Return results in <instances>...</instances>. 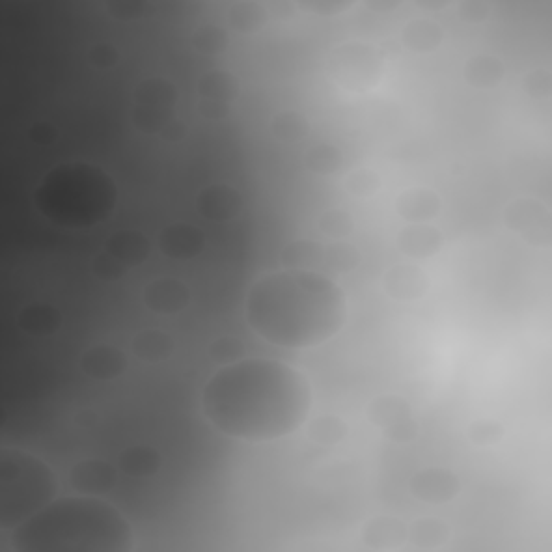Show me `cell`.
<instances>
[{
	"mask_svg": "<svg viewBox=\"0 0 552 552\" xmlns=\"http://www.w3.org/2000/svg\"><path fill=\"white\" fill-rule=\"evenodd\" d=\"M145 307L156 313V315H175L182 313L188 302H190V289L186 283L179 279H171V276H164V279L151 281L145 292H143Z\"/></svg>",
	"mask_w": 552,
	"mask_h": 552,
	"instance_id": "cell-13",
	"label": "cell"
},
{
	"mask_svg": "<svg viewBox=\"0 0 552 552\" xmlns=\"http://www.w3.org/2000/svg\"><path fill=\"white\" fill-rule=\"evenodd\" d=\"M29 138L35 143V145H52L54 141H57V128L50 126V123L46 121H37L35 126L29 128Z\"/></svg>",
	"mask_w": 552,
	"mask_h": 552,
	"instance_id": "cell-39",
	"label": "cell"
},
{
	"mask_svg": "<svg viewBox=\"0 0 552 552\" xmlns=\"http://www.w3.org/2000/svg\"><path fill=\"white\" fill-rule=\"evenodd\" d=\"M93 272L102 281H117V279H123V274H126L128 270L123 268L119 261L110 257L108 253H100L93 261Z\"/></svg>",
	"mask_w": 552,
	"mask_h": 552,
	"instance_id": "cell-37",
	"label": "cell"
},
{
	"mask_svg": "<svg viewBox=\"0 0 552 552\" xmlns=\"http://www.w3.org/2000/svg\"><path fill=\"white\" fill-rule=\"evenodd\" d=\"M384 289L397 302H417L430 292V276L414 264H395L384 272Z\"/></svg>",
	"mask_w": 552,
	"mask_h": 552,
	"instance_id": "cell-12",
	"label": "cell"
},
{
	"mask_svg": "<svg viewBox=\"0 0 552 552\" xmlns=\"http://www.w3.org/2000/svg\"><path fill=\"white\" fill-rule=\"evenodd\" d=\"M445 244V233L432 223L406 225L397 236V246L408 259H430Z\"/></svg>",
	"mask_w": 552,
	"mask_h": 552,
	"instance_id": "cell-18",
	"label": "cell"
},
{
	"mask_svg": "<svg viewBox=\"0 0 552 552\" xmlns=\"http://www.w3.org/2000/svg\"><path fill=\"white\" fill-rule=\"evenodd\" d=\"M445 39V29L432 18H414L402 29L404 46L412 52H432Z\"/></svg>",
	"mask_w": 552,
	"mask_h": 552,
	"instance_id": "cell-22",
	"label": "cell"
},
{
	"mask_svg": "<svg viewBox=\"0 0 552 552\" xmlns=\"http://www.w3.org/2000/svg\"><path fill=\"white\" fill-rule=\"evenodd\" d=\"M397 212L408 225L432 223L443 212V197L432 188H410L397 199Z\"/></svg>",
	"mask_w": 552,
	"mask_h": 552,
	"instance_id": "cell-17",
	"label": "cell"
},
{
	"mask_svg": "<svg viewBox=\"0 0 552 552\" xmlns=\"http://www.w3.org/2000/svg\"><path fill=\"white\" fill-rule=\"evenodd\" d=\"M522 87H524V93H527L531 100L544 102L550 98V93H552V76L548 69H533V72L524 76Z\"/></svg>",
	"mask_w": 552,
	"mask_h": 552,
	"instance_id": "cell-35",
	"label": "cell"
},
{
	"mask_svg": "<svg viewBox=\"0 0 552 552\" xmlns=\"http://www.w3.org/2000/svg\"><path fill=\"white\" fill-rule=\"evenodd\" d=\"M132 121L145 134L167 130L175 119L177 89L171 80L149 76L141 80L132 95Z\"/></svg>",
	"mask_w": 552,
	"mask_h": 552,
	"instance_id": "cell-6",
	"label": "cell"
},
{
	"mask_svg": "<svg viewBox=\"0 0 552 552\" xmlns=\"http://www.w3.org/2000/svg\"><path fill=\"white\" fill-rule=\"evenodd\" d=\"M128 369V356L115 345H93L80 356V371L93 380H115Z\"/></svg>",
	"mask_w": 552,
	"mask_h": 552,
	"instance_id": "cell-16",
	"label": "cell"
},
{
	"mask_svg": "<svg viewBox=\"0 0 552 552\" xmlns=\"http://www.w3.org/2000/svg\"><path fill=\"white\" fill-rule=\"evenodd\" d=\"M57 494V477L37 455L5 449L0 464V524L18 527Z\"/></svg>",
	"mask_w": 552,
	"mask_h": 552,
	"instance_id": "cell-4",
	"label": "cell"
},
{
	"mask_svg": "<svg viewBox=\"0 0 552 552\" xmlns=\"http://www.w3.org/2000/svg\"><path fill=\"white\" fill-rule=\"evenodd\" d=\"M305 164L315 175H335L343 167V151L335 143H317L309 149Z\"/></svg>",
	"mask_w": 552,
	"mask_h": 552,
	"instance_id": "cell-26",
	"label": "cell"
},
{
	"mask_svg": "<svg viewBox=\"0 0 552 552\" xmlns=\"http://www.w3.org/2000/svg\"><path fill=\"white\" fill-rule=\"evenodd\" d=\"M117 479H119L117 466L100 458L78 460L72 466V471H69V483H72L78 492L87 496L108 494L110 490H115Z\"/></svg>",
	"mask_w": 552,
	"mask_h": 552,
	"instance_id": "cell-11",
	"label": "cell"
},
{
	"mask_svg": "<svg viewBox=\"0 0 552 552\" xmlns=\"http://www.w3.org/2000/svg\"><path fill=\"white\" fill-rule=\"evenodd\" d=\"M317 225H320V231L324 236L333 240H345L354 233L356 223H354V216L348 210H343V207H330V210L320 214Z\"/></svg>",
	"mask_w": 552,
	"mask_h": 552,
	"instance_id": "cell-29",
	"label": "cell"
},
{
	"mask_svg": "<svg viewBox=\"0 0 552 552\" xmlns=\"http://www.w3.org/2000/svg\"><path fill=\"white\" fill-rule=\"evenodd\" d=\"M505 436V427L494 419H479L468 425V438L479 447L496 445Z\"/></svg>",
	"mask_w": 552,
	"mask_h": 552,
	"instance_id": "cell-33",
	"label": "cell"
},
{
	"mask_svg": "<svg viewBox=\"0 0 552 552\" xmlns=\"http://www.w3.org/2000/svg\"><path fill=\"white\" fill-rule=\"evenodd\" d=\"M89 61L98 69H113L119 61L121 54L115 44H108V41H100L89 48Z\"/></svg>",
	"mask_w": 552,
	"mask_h": 552,
	"instance_id": "cell-36",
	"label": "cell"
},
{
	"mask_svg": "<svg viewBox=\"0 0 552 552\" xmlns=\"http://www.w3.org/2000/svg\"><path fill=\"white\" fill-rule=\"evenodd\" d=\"M307 130V119L302 117L298 110H281V113L272 119L270 126V132L283 143L300 141V138L307 134Z\"/></svg>",
	"mask_w": 552,
	"mask_h": 552,
	"instance_id": "cell-28",
	"label": "cell"
},
{
	"mask_svg": "<svg viewBox=\"0 0 552 552\" xmlns=\"http://www.w3.org/2000/svg\"><path fill=\"white\" fill-rule=\"evenodd\" d=\"M464 76L477 89H494L505 78V63L492 52H479L466 61Z\"/></svg>",
	"mask_w": 552,
	"mask_h": 552,
	"instance_id": "cell-21",
	"label": "cell"
},
{
	"mask_svg": "<svg viewBox=\"0 0 552 552\" xmlns=\"http://www.w3.org/2000/svg\"><path fill=\"white\" fill-rule=\"evenodd\" d=\"M231 24L236 31H255L264 22V13H261V7L255 3H242L231 9Z\"/></svg>",
	"mask_w": 552,
	"mask_h": 552,
	"instance_id": "cell-34",
	"label": "cell"
},
{
	"mask_svg": "<svg viewBox=\"0 0 552 552\" xmlns=\"http://www.w3.org/2000/svg\"><path fill=\"white\" fill-rule=\"evenodd\" d=\"M173 350H175L173 339L156 328H149V330H143V333L134 335L130 343L132 356L143 363L167 361V358L173 354Z\"/></svg>",
	"mask_w": 552,
	"mask_h": 552,
	"instance_id": "cell-23",
	"label": "cell"
},
{
	"mask_svg": "<svg viewBox=\"0 0 552 552\" xmlns=\"http://www.w3.org/2000/svg\"><path fill=\"white\" fill-rule=\"evenodd\" d=\"M199 214L212 223H225L240 212L242 197L236 186L231 184H210L201 190L197 197Z\"/></svg>",
	"mask_w": 552,
	"mask_h": 552,
	"instance_id": "cell-15",
	"label": "cell"
},
{
	"mask_svg": "<svg viewBox=\"0 0 552 552\" xmlns=\"http://www.w3.org/2000/svg\"><path fill=\"white\" fill-rule=\"evenodd\" d=\"M412 546L430 550L449 540V529L438 520H417L408 531Z\"/></svg>",
	"mask_w": 552,
	"mask_h": 552,
	"instance_id": "cell-27",
	"label": "cell"
},
{
	"mask_svg": "<svg viewBox=\"0 0 552 552\" xmlns=\"http://www.w3.org/2000/svg\"><path fill=\"white\" fill-rule=\"evenodd\" d=\"M119 471L128 477H151L160 471V453L149 445H136L119 455Z\"/></svg>",
	"mask_w": 552,
	"mask_h": 552,
	"instance_id": "cell-24",
	"label": "cell"
},
{
	"mask_svg": "<svg viewBox=\"0 0 552 552\" xmlns=\"http://www.w3.org/2000/svg\"><path fill=\"white\" fill-rule=\"evenodd\" d=\"M63 317L48 302H31L18 313V328L29 337H48L61 328Z\"/></svg>",
	"mask_w": 552,
	"mask_h": 552,
	"instance_id": "cell-20",
	"label": "cell"
},
{
	"mask_svg": "<svg viewBox=\"0 0 552 552\" xmlns=\"http://www.w3.org/2000/svg\"><path fill=\"white\" fill-rule=\"evenodd\" d=\"M205 246V233L195 227V225H186V223H175L164 227L158 236V248L164 257L177 259V261H186L197 257Z\"/></svg>",
	"mask_w": 552,
	"mask_h": 552,
	"instance_id": "cell-14",
	"label": "cell"
},
{
	"mask_svg": "<svg viewBox=\"0 0 552 552\" xmlns=\"http://www.w3.org/2000/svg\"><path fill=\"white\" fill-rule=\"evenodd\" d=\"M238 98V80L227 69H210L199 78L201 115L207 119H225Z\"/></svg>",
	"mask_w": 552,
	"mask_h": 552,
	"instance_id": "cell-9",
	"label": "cell"
},
{
	"mask_svg": "<svg viewBox=\"0 0 552 552\" xmlns=\"http://www.w3.org/2000/svg\"><path fill=\"white\" fill-rule=\"evenodd\" d=\"M460 488V477L443 466H427L410 481V492L427 505L451 503L460 494Z\"/></svg>",
	"mask_w": 552,
	"mask_h": 552,
	"instance_id": "cell-10",
	"label": "cell"
},
{
	"mask_svg": "<svg viewBox=\"0 0 552 552\" xmlns=\"http://www.w3.org/2000/svg\"><path fill=\"white\" fill-rule=\"evenodd\" d=\"M367 417L393 443H408L417 436V421L410 404L402 397L384 395L367 408Z\"/></svg>",
	"mask_w": 552,
	"mask_h": 552,
	"instance_id": "cell-8",
	"label": "cell"
},
{
	"mask_svg": "<svg viewBox=\"0 0 552 552\" xmlns=\"http://www.w3.org/2000/svg\"><path fill=\"white\" fill-rule=\"evenodd\" d=\"M505 225L533 246H548L552 240V216L548 205L533 197H518L505 205Z\"/></svg>",
	"mask_w": 552,
	"mask_h": 552,
	"instance_id": "cell-7",
	"label": "cell"
},
{
	"mask_svg": "<svg viewBox=\"0 0 552 552\" xmlns=\"http://www.w3.org/2000/svg\"><path fill=\"white\" fill-rule=\"evenodd\" d=\"M201 404L220 434L268 443L307 421L311 391L296 369L268 358H244L214 371L203 386Z\"/></svg>",
	"mask_w": 552,
	"mask_h": 552,
	"instance_id": "cell-1",
	"label": "cell"
},
{
	"mask_svg": "<svg viewBox=\"0 0 552 552\" xmlns=\"http://www.w3.org/2000/svg\"><path fill=\"white\" fill-rule=\"evenodd\" d=\"M380 184H382L380 175L374 169H369V167L354 169L348 177V190L358 199L374 197L376 192L380 190Z\"/></svg>",
	"mask_w": 552,
	"mask_h": 552,
	"instance_id": "cell-31",
	"label": "cell"
},
{
	"mask_svg": "<svg viewBox=\"0 0 552 552\" xmlns=\"http://www.w3.org/2000/svg\"><path fill=\"white\" fill-rule=\"evenodd\" d=\"M309 436L315 440L317 445H322V447L335 445L345 436V423L337 417H322V419H317L311 425Z\"/></svg>",
	"mask_w": 552,
	"mask_h": 552,
	"instance_id": "cell-32",
	"label": "cell"
},
{
	"mask_svg": "<svg viewBox=\"0 0 552 552\" xmlns=\"http://www.w3.org/2000/svg\"><path fill=\"white\" fill-rule=\"evenodd\" d=\"M408 535V529L404 522L399 520H376L371 522L365 529V546L374 548V550H386V548H395L404 542V537Z\"/></svg>",
	"mask_w": 552,
	"mask_h": 552,
	"instance_id": "cell-25",
	"label": "cell"
},
{
	"mask_svg": "<svg viewBox=\"0 0 552 552\" xmlns=\"http://www.w3.org/2000/svg\"><path fill=\"white\" fill-rule=\"evenodd\" d=\"M210 354L216 361L233 363L242 354V343L236 337H220L210 345Z\"/></svg>",
	"mask_w": 552,
	"mask_h": 552,
	"instance_id": "cell-38",
	"label": "cell"
},
{
	"mask_svg": "<svg viewBox=\"0 0 552 552\" xmlns=\"http://www.w3.org/2000/svg\"><path fill=\"white\" fill-rule=\"evenodd\" d=\"M192 44L201 54H220L227 48V33L218 24H201L192 35Z\"/></svg>",
	"mask_w": 552,
	"mask_h": 552,
	"instance_id": "cell-30",
	"label": "cell"
},
{
	"mask_svg": "<svg viewBox=\"0 0 552 552\" xmlns=\"http://www.w3.org/2000/svg\"><path fill=\"white\" fill-rule=\"evenodd\" d=\"M104 253H108L123 268L130 270L145 264L147 257L151 255V242L141 231H117L106 240Z\"/></svg>",
	"mask_w": 552,
	"mask_h": 552,
	"instance_id": "cell-19",
	"label": "cell"
},
{
	"mask_svg": "<svg viewBox=\"0 0 552 552\" xmlns=\"http://www.w3.org/2000/svg\"><path fill=\"white\" fill-rule=\"evenodd\" d=\"M328 72L339 87L352 93L374 89L384 74V54L365 41H348L333 48L328 57Z\"/></svg>",
	"mask_w": 552,
	"mask_h": 552,
	"instance_id": "cell-5",
	"label": "cell"
},
{
	"mask_svg": "<svg viewBox=\"0 0 552 552\" xmlns=\"http://www.w3.org/2000/svg\"><path fill=\"white\" fill-rule=\"evenodd\" d=\"M18 552H132L134 531L100 496L50 501L13 531Z\"/></svg>",
	"mask_w": 552,
	"mask_h": 552,
	"instance_id": "cell-3",
	"label": "cell"
},
{
	"mask_svg": "<svg viewBox=\"0 0 552 552\" xmlns=\"http://www.w3.org/2000/svg\"><path fill=\"white\" fill-rule=\"evenodd\" d=\"M246 322L281 348H313L333 339L345 322L341 287L307 268L274 270L248 287Z\"/></svg>",
	"mask_w": 552,
	"mask_h": 552,
	"instance_id": "cell-2",
	"label": "cell"
}]
</instances>
